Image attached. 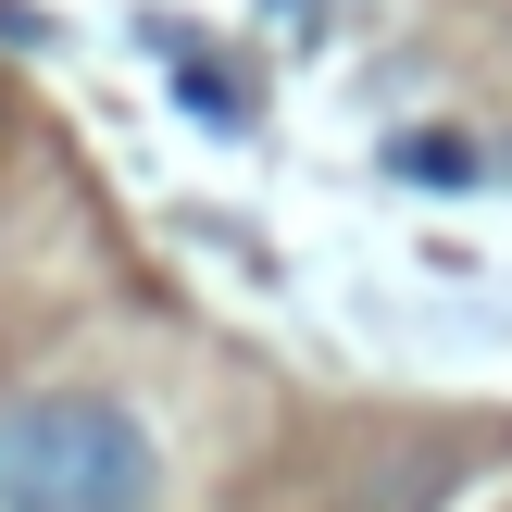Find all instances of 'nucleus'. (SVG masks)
I'll use <instances>...</instances> for the list:
<instances>
[{"mask_svg": "<svg viewBox=\"0 0 512 512\" xmlns=\"http://www.w3.org/2000/svg\"><path fill=\"white\" fill-rule=\"evenodd\" d=\"M0 512H163V438L113 388L0 400Z\"/></svg>", "mask_w": 512, "mask_h": 512, "instance_id": "f257e3e1", "label": "nucleus"}]
</instances>
